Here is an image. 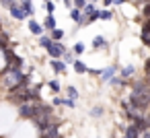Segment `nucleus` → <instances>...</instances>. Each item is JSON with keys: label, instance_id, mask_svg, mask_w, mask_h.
Here are the masks:
<instances>
[{"label": "nucleus", "instance_id": "27", "mask_svg": "<svg viewBox=\"0 0 150 138\" xmlns=\"http://www.w3.org/2000/svg\"><path fill=\"white\" fill-rule=\"evenodd\" d=\"M72 4H74V6H76V9L80 11V9L84 6V0H72Z\"/></svg>", "mask_w": 150, "mask_h": 138}, {"label": "nucleus", "instance_id": "6", "mask_svg": "<svg viewBox=\"0 0 150 138\" xmlns=\"http://www.w3.org/2000/svg\"><path fill=\"white\" fill-rule=\"evenodd\" d=\"M56 25H58V23H56V17H54V15H47L41 27H43L45 31H52V29H56Z\"/></svg>", "mask_w": 150, "mask_h": 138}, {"label": "nucleus", "instance_id": "16", "mask_svg": "<svg viewBox=\"0 0 150 138\" xmlns=\"http://www.w3.org/2000/svg\"><path fill=\"white\" fill-rule=\"evenodd\" d=\"M113 72H115V68H107V70H103L99 76H101V80H109V78L113 76Z\"/></svg>", "mask_w": 150, "mask_h": 138}, {"label": "nucleus", "instance_id": "18", "mask_svg": "<svg viewBox=\"0 0 150 138\" xmlns=\"http://www.w3.org/2000/svg\"><path fill=\"white\" fill-rule=\"evenodd\" d=\"M47 87H50V91H52V93H60V83H58V80H50V83H47Z\"/></svg>", "mask_w": 150, "mask_h": 138}, {"label": "nucleus", "instance_id": "35", "mask_svg": "<svg viewBox=\"0 0 150 138\" xmlns=\"http://www.w3.org/2000/svg\"><path fill=\"white\" fill-rule=\"evenodd\" d=\"M43 2H45V0H43Z\"/></svg>", "mask_w": 150, "mask_h": 138}, {"label": "nucleus", "instance_id": "3", "mask_svg": "<svg viewBox=\"0 0 150 138\" xmlns=\"http://www.w3.org/2000/svg\"><path fill=\"white\" fill-rule=\"evenodd\" d=\"M132 126H134L138 132H146V130H148V120H146L144 115H136V117L132 120Z\"/></svg>", "mask_w": 150, "mask_h": 138}, {"label": "nucleus", "instance_id": "12", "mask_svg": "<svg viewBox=\"0 0 150 138\" xmlns=\"http://www.w3.org/2000/svg\"><path fill=\"white\" fill-rule=\"evenodd\" d=\"M142 43L144 46L150 43V39H148V21H144V25H142Z\"/></svg>", "mask_w": 150, "mask_h": 138}, {"label": "nucleus", "instance_id": "5", "mask_svg": "<svg viewBox=\"0 0 150 138\" xmlns=\"http://www.w3.org/2000/svg\"><path fill=\"white\" fill-rule=\"evenodd\" d=\"M19 6L25 11L27 17H33V15H35V9H33V4H31V0H23V2H19Z\"/></svg>", "mask_w": 150, "mask_h": 138}, {"label": "nucleus", "instance_id": "4", "mask_svg": "<svg viewBox=\"0 0 150 138\" xmlns=\"http://www.w3.org/2000/svg\"><path fill=\"white\" fill-rule=\"evenodd\" d=\"M8 13H11V17H13V19H19V21H23V19H27V15H25V11H23V9H21V6H19L17 2H15V4H13V6L8 9Z\"/></svg>", "mask_w": 150, "mask_h": 138}, {"label": "nucleus", "instance_id": "21", "mask_svg": "<svg viewBox=\"0 0 150 138\" xmlns=\"http://www.w3.org/2000/svg\"><path fill=\"white\" fill-rule=\"evenodd\" d=\"M50 43H52V39H50L47 35H41V37H39V46H41V48H47Z\"/></svg>", "mask_w": 150, "mask_h": 138}, {"label": "nucleus", "instance_id": "15", "mask_svg": "<svg viewBox=\"0 0 150 138\" xmlns=\"http://www.w3.org/2000/svg\"><path fill=\"white\" fill-rule=\"evenodd\" d=\"M72 54L74 56H80V54H84V43H74V48H72Z\"/></svg>", "mask_w": 150, "mask_h": 138}, {"label": "nucleus", "instance_id": "7", "mask_svg": "<svg viewBox=\"0 0 150 138\" xmlns=\"http://www.w3.org/2000/svg\"><path fill=\"white\" fill-rule=\"evenodd\" d=\"M29 31H31L33 35H41V33H43V27H41L35 19H31V21H29Z\"/></svg>", "mask_w": 150, "mask_h": 138}, {"label": "nucleus", "instance_id": "32", "mask_svg": "<svg viewBox=\"0 0 150 138\" xmlns=\"http://www.w3.org/2000/svg\"><path fill=\"white\" fill-rule=\"evenodd\" d=\"M113 2H115V4H121V2H125V0H113Z\"/></svg>", "mask_w": 150, "mask_h": 138}, {"label": "nucleus", "instance_id": "29", "mask_svg": "<svg viewBox=\"0 0 150 138\" xmlns=\"http://www.w3.org/2000/svg\"><path fill=\"white\" fill-rule=\"evenodd\" d=\"M62 101H64V99H60V97H56V99H54V105H62Z\"/></svg>", "mask_w": 150, "mask_h": 138}, {"label": "nucleus", "instance_id": "20", "mask_svg": "<svg viewBox=\"0 0 150 138\" xmlns=\"http://www.w3.org/2000/svg\"><path fill=\"white\" fill-rule=\"evenodd\" d=\"M113 17V13L111 11H99V19H103V21H109Z\"/></svg>", "mask_w": 150, "mask_h": 138}, {"label": "nucleus", "instance_id": "33", "mask_svg": "<svg viewBox=\"0 0 150 138\" xmlns=\"http://www.w3.org/2000/svg\"><path fill=\"white\" fill-rule=\"evenodd\" d=\"M140 2H148V0H140Z\"/></svg>", "mask_w": 150, "mask_h": 138}, {"label": "nucleus", "instance_id": "31", "mask_svg": "<svg viewBox=\"0 0 150 138\" xmlns=\"http://www.w3.org/2000/svg\"><path fill=\"white\" fill-rule=\"evenodd\" d=\"M64 4H66V9H72V0H64Z\"/></svg>", "mask_w": 150, "mask_h": 138}, {"label": "nucleus", "instance_id": "10", "mask_svg": "<svg viewBox=\"0 0 150 138\" xmlns=\"http://www.w3.org/2000/svg\"><path fill=\"white\" fill-rule=\"evenodd\" d=\"M52 68H54V70H56L58 74H62V72H66V64H64V62H60L58 58H56V60H52Z\"/></svg>", "mask_w": 150, "mask_h": 138}, {"label": "nucleus", "instance_id": "30", "mask_svg": "<svg viewBox=\"0 0 150 138\" xmlns=\"http://www.w3.org/2000/svg\"><path fill=\"white\" fill-rule=\"evenodd\" d=\"M113 4V0H103V6H111Z\"/></svg>", "mask_w": 150, "mask_h": 138}, {"label": "nucleus", "instance_id": "28", "mask_svg": "<svg viewBox=\"0 0 150 138\" xmlns=\"http://www.w3.org/2000/svg\"><path fill=\"white\" fill-rule=\"evenodd\" d=\"M148 9H150V6H148V4L144 2V11H142V13H144V17H148Z\"/></svg>", "mask_w": 150, "mask_h": 138}, {"label": "nucleus", "instance_id": "34", "mask_svg": "<svg viewBox=\"0 0 150 138\" xmlns=\"http://www.w3.org/2000/svg\"><path fill=\"white\" fill-rule=\"evenodd\" d=\"M88 2H95V0H88Z\"/></svg>", "mask_w": 150, "mask_h": 138}, {"label": "nucleus", "instance_id": "24", "mask_svg": "<svg viewBox=\"0 0 150 138\" xmlns=\"http://www.w3.org/2000/svg\"><path fill=\"white\" fill-rule=\"evenodd\" d=\"M62 105H66V107H70V109H72V107L76 105V101H74V99H70V97H66V99L62 101Z\"/></svg>", "mask_w": 150, "mask_h": 138}, {"label": "nucleus", "instance_id": "9", "mask_svg": "<svg viewBox=\"0 0 150 138\" xmlns=\"http://www.w3.org/2000/svg\"><path fill=\"white\" fill-rule=\"evenodd\" d=\"M138 136H140V132H138V130H136L132 124L123 128V138H138Z\"/></svg>", "mask_w": 150, "mask_h": 138}, {"label": "nucleus", "instance_id": "19", "mask_svg": "<svg viewBox=\"0 0 150 138\" xmlns=\"http://www.w3.org/2000/svg\"><path fill=\"white\" fill-rule=\"evenodd\" d=\"M54 11H56V4L52 2V0H45V13L47 15H54Z\"/></svg>", "mask_w": 150, "mask_h": 138}, {"label": "nucleus", "instance_id": "22", "mask_svg": "<svg viewBox=\"0 0 150 138\" xmlns=\"http://www.w3.org/2000/svg\"><path fill=\"white\" fill-rule=\"evenodd\" d=\"M70 19L78 23V19H80V11H78V9H72V11H70Z\"/></svg>", "mask_w": 150, "mask_h": 138}, {"label": "nucleus", "instance_id": "11", "mask_svg": "<svg viewBox=\"0 0 150 138\" xmlns=\"http://www.w3.org/2000/svg\"><path fill=\"white\" fill-rule=\"evenodd\" d=\"M93 48H97V50H99V48H107L105 37H103V35H97V37L93 39Z\"/></svg>", "mask_w": 150, "mask_h": 138}, {"label": "nucleus", "instance_id": "25", "mask_svg": "<svg viewBox=\"0 0 150 138\" xmlns=\"http://www.w3.org/2000/svg\"><path fill=\"white\" fill-rule=\"evenodd\" d=\"M91 115H95V117L103 115V107H99V105H97V107H93V109H91Z\"/></svg>", "mask_w": 150, "mask_h": 138}, {"label": "nucleus", "instance_id": "26", "mask_svg": "<svg viewBox=\"0 0 150 138\" xmlns=\"http://www.w3.org/2000/svg\"><path fill=\"white\" fill-rule=\"evenodd\" d=\"M0 4H2L4 9H11V6L15 4V0H0Z\"/></svg>", "mask_w": 150, "mask_h": 138}, {"label": "nucleus", "instance_id": "1", "mask_svg": "<svg viewBox=\"0 0 150 138\" xmlns=\"http://www.w3.org/2000/svg\"><path fill=\"white\" fill-rule=\"evenodd\" d=\"M45 50H47V54H50V58H52V60H56V58H62V54L66 52V48H64L60 41H52V43H50Z\"/></svg>", "mask_w": 150, "mask_h": 138}, {"label": "nucleus", "instance_id": "14", "mask_svg": "<svg viewBox=\"0 0 150 138\" xmlns=\"http://www.w3.org/2000/svg\"><path fill=\"white\" fill-rule=\"evenodd\" d=\"M50 33H52V37H50L52 41H60V39L64 37V31H62V29H52Z\"/></svg>", "mask_w": 150, "mask_h": 138}, {"label": "nucleus", "instance_id": "13", "mask_svg": "<svg viewBox=\"0 0 150 138\" xmlns=\"http://www.w3.org/2000/svg\"><path fill=\"white\" fill-rule=\"evenodd\" d=\"M136 74V68L134 66H125L123 70H121V78H132Z\"/></svg>", "mask_w": 150, "mask_h": 138}, {"label": "nucleus", "instance_id": "2", "mask_svg": "<svg viewBox=\"0 0 150 138\" xmlns=\"http://www.w3.org/2000/svg\"><path fill=\"white\" fill-rule=\"evenodd\" d=\"M31 115H33V103H29V101L19 103V117H23V120H31Z\"/></svg>", "mask_w": 150, "mask_h": 138}, {"label": "nucleus", "instance_id": "8", "mask_svg": "<svg viewBox=\"0 0 150 138\" xmlns=\"http://www.w3.org/2000/svg\"><path fill=\"white\" fill-rule=\"evenodd\" d=\"M72 66H74V72H76V74H84V72H88V66H86L84 62H80V60H74Z\"/></svg>", "mask_w": 150, "mask_h": 138}, {"label": "nucleus", "instance_id": "23", "mask_svg": "<svg viewBox=\"0 0 150 138\" xmlns=\"http://www.w3.org/2000/svg\"><path fill=\"white\" fill-rule=\"evenodd\" d=\"M68 97L76 101V97H78V91H76V87H68Z\"/></svg>", "mask_w": 150, "mask_h": 138}, {"label": "nucleus", "instance_id": "17", "mask_svg": "<svg viewBox=\"0 0 150 138\" xmlns=\"http://www.w3.org/2000/svg\"><path fill=\"white\" fill-rule=\"evenodd\" d=\"M62 58H64V62H66V64H72V62L76 60V58H74V54H72V52H68V50L62 54Z\"/></svg>", "mask_w": 150, "mask_h": 138}]
</instances>
